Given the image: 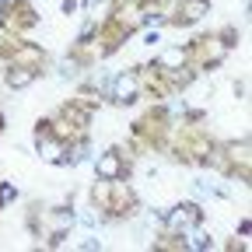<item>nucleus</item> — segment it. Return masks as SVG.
I'll return each instance as SVG.
<instances>
[{
	"instance_id": "f257e3e1",
	"label": "nucleus",
	"mask_w": 252,
	"mask_h": 252,
	"mask_svg": "<svg viewBox=\"0 0 252 252\" xmlns=\"http://www.w3.org/2000/svg\"><path fill=\"white\" fill-rule=\"evenodd\" d=\"M165 220H168V228H175V231H189V228L200 220V210H196V203H182V207H175Z\"/></svg>"
},
{
	"instance_id": "f03ea898",
	"label": "nucleus",
	"mask_w": 252,
	"mask_h": 252,
	"mask_svg": "<svg viewBox=\"0 0 252 252\" xmlns=\"http://www.w3.org/2000/svg\"><path fill=\"white\" fill-rule=\"evenodd\" d=\"M133 91H137V77H133V74H119V77L112 81V98H116V102H130Z\"/></svg>"
},
{
	"instance_id": "7ed1b4c3",
	"label": "nucleus",
	"mask_w": 252,
	"mask_h": 252,
	"mask_svg": "<svg viewBox=\"0 0 252 252\" xmlns=\"http://www.w3.org/2000/svg\"><path fill=\"white\" fill-rule=\"evenodd\" d=\"M98 175L102 179H116L119 175V158L116 154H102L98 158Z\"/></svg>"
},
{
	"instance_id": "20e7f679",
	"label": "nucleus",
	"mask_w": 252,
	"mask_h": 252,
	"mask_svg": "<svg viewBox=\"0 0 252 252\" xmlns=\"http://www.w3.org/2000/svg\"><path fill=\"white\" fill-rule=\"evenodd\" d=\"M39 154L46 158V161H60L63 151H60V144H56L53 137H39Z\"/></svg>"
},
{
	"instance_id": "39448f33",
	"label": "nucleus",
	"mask_w": 252,
	"mask_h": 252,
	"mask_svg": "<svg viewBox=\"0 0 252 252\" xmlns=\"http://www.w3.org/2000/svg\"><path fill=\"white\" fill-rule=\"evenodd\" d=\"M207 11H210L207 0H186V18H193V21H196V18H203Z\"/></svg>"
},
{
	"instance_id": "423d86ee",
	"label": "nucleus",
	"mask_w": 252,
	"mask_h": 252,
	"mask_svg": "<svg viewBox=\"0 0 252 252\" xmlns=\"http://www.w3.org/2000/svg\"><path fill=\"white\" fill-rule=\"evenodd\" d=\"M7 84H11V88H25V84H32V70H11V74H7Z\"/></svg>"
},
{
	"instance_id": "0eeeda50",
	"label": "nucleus",
	"mask_w": 252,
	"mask_h": 252,
	"mask_svg": "<svg viewBox=\"0 0 252 252\" xmlns=\"http://www.w3.org/2000/svg\"><path fill=\"white\" fill-rule=\"evenodd\" d=\"M189 249H210V238L200 228H189Z\"/></svg>"
},
{
	"instance_id": "6e6552de",
	"label": "nucleus",
	"mask_w": 252,
	"mask_h": 252,
	"mask_svg": "<svg viewBox=\"0 0 252 252\" xmlns=\"http://www.w3.org/2000/svg\"><path fill=\"white\" fill-rule=\"evenodd\" d=\"M161 67H182V49H168V53H161Z\"/></svg>"
},
{
	"instance_id": "1a4fd4ad",
	"label": "nucleus",
	"mask_w": 252,
	"mask_h": 252,
	"mask_svg": "<svg viewBox=\"0 0 252 252\" xmlns=\"http://www.w3.org/2000/svg\"><path fill=\"white\" fill-rule=\"evenodd\" d=\"M0 200H4V203L14 200V186H4V189H0Z\"/></svg>"
},
{
	"instance_id": "9d476101",
	"label": "nucleus",
	"mask_w": 252,
	"mask_h": 252,
	"mask_svg": "<svg viewBox=\"0 0 252 252\" xmlns=\"http://www.w3.org/2000/svg\"><path fill=\"white\" fill-rule=\"evenodd\" d=\"M88 4H91V7H94V4H102V0H88Z\"/></svg>"
}]
</instances>
